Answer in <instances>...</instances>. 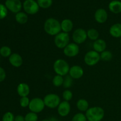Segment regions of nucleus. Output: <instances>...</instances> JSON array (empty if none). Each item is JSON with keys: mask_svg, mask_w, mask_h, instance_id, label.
<instances>
[{"mask_svg": "<svg viewBox=\"0 0 121 121\" xmlns=\"http://www.w3.org/2000/svg\"><path fill=\"white\" fill-rule=\"evenodd\" d=\"M77 108L80 111H87L89 109V103L86 100L83 99H79L77 102Z\"/></svg>", "mask_w": 121, "mask_h": 121, "instance_id": "nucleus-22", "label": "nucleus"}, {"mask_svg": "<svg viewBox=\"0 0 121 121\" xmlns=\"http://www.w3.org/2000/svg\"><path fill=\"white\" fill-rule=\"evenodd\" d=\"M50 121V120H48V119H43V121Z\"/></svg>", "mask_w": 121, "mask_h": 121, "instance_id": "nucleus-37", "label": "nucleus"}, {"mask_svg": "<svg viewBox=\"0 0 121 121\" xmlns=\"http://www.w3.org/2000/svg\"><path fill=\"white\" fill-rule=\"evenodd\" d=\"M14 121H25V118L22 115H17L15 117Z\"/></svg>", "mask_w": 121, "mask_h": 121, "instance_id": "nucleus-36", "label": "nucleus"}, {"mask_svg": "<svg viewBox=\"0 0 121 121\" xmlns=\"http://www.w3.org/2000/svg\"><path fill=\"white\" fill-rule=\"evenodd\" d=\"M106 42L102 39H98L93 43V48L98 53H102L106 49Z\"/></svg>", "mask_w": 121, "mask_h": 121, "instance_id": "nucleus-17", "label": "nucleus"}, {"mask_svg": "<svg viewBox=\"0 0 121 121\" xmlns=\"http://www.w3.org/2000/svg\"><path fill=\"white\" fill-rule=\"evenodd\" d=\"M64 54L67 57H73L79 53V47L76 43H70L64 48Z\"/></svg>", "mask_w": 121, "mask_h": 121, "instance_id": "nucleus-11", "label": "nucleus"}, {"mask_svg": "<svg viewBox=\"0 0 121 121\" xmlns=\"http://www.w3.org/2000/svg\"><path fill=\"white\" fill-rule=\"evenodd\" d=\"M58 113L61 117L68 115L70 111V105L67 101H63L58 106Z\"/></svg>", "mask_w": 121, "mask_h": 121, "instance_id": "nucleus-12", "label": "nucleus"}, {"mask_svg": "<svg viewBox=\"0 0 121 121\" xmlns=\"http://www.w3.org/2000/svg\"><path fill=\"white\" fill-rule=\"evenodd\" d=\"M73 27V24L69 19H65L63 20L61 23V28L63 31L65 33H69L71 31Z\"/></svg>", "mask_w": 121, "mask_h": 121, "instance_id": "nucleus-20", "label": "nucleus"}, {"mask_svg": "<svg viewBox=\"0 0 121 121\" xmlns=\"http://www.w3.org/2000/svg\"><path fill=\"white\" fill-rule=\"evenodd\" d=\"M15 20L20 24H24L28 21V15L23 12H19L15 15Z\"/></svg>", "mask_w": 121, "mask_h": 121, "instance_id": "nucleus-21", "label": "nucleus"}, {"mask_svg": "<svg viewBox=\"0 0 121 121\" xmlns=\"http://www.w3.org/2000/svg\"><path fill=\"white\" fill-rule=\"evenodd\" d=\"M45 106L49 108L54 109L59 106L60 104V99L58 95L53 93L48 94L44 98Z\"/></svg>", "mask_w": 121, "mask_h": 121, "instance_id": "nucleus-5", "label": "nucleus"}, {"mask_svg": "<svg viewBox=\"0 0 121 121\" xmlns=\"http://www.w3.org/2000/svg\"><path fill=\"white\" fill-rule=\"evenodd\" d=\"M54 70L57 75L66 76L68 73H69L70 67L69 64L63 59H58L54 62L53 65Z\"/></svg>", "mask_w": 121, "mask_h": 121, "instance_id": "nucleus-3", "label": "nucleus"}, {"mask_svg": "<svg viewBox=\"0 0 121 121\" xmlns=\"http://www.w3.org/2000/svg\"><path fill=\"white\" fill-rule=\"evenodd\" d=\"M0 54L4 57H8L11 55V50L8 46H2L0 48Z\"/></svg>", "mask_w": 121, "mask_h": 121, "instance_id": "nucleus-25", "label": "nucleus"}, {"mask_svg": "<svg viewBox=\"0 0 121 121\" xmlns=\"http://www.w3.org/2000/svg\"><path fill=\"white\" fill-rule=\"evenodd\" d=\"M83 69L80 66H78V65L73 66L70 69L69 74L73 79H78L82 78L83 75Z\"/></svg>", "mask_w": 121, "mask_h": 121, "instance_id": "nucleus-14", "label": "nucleus"}, {"mask_svg": "<svg viewBox=\"0 0 121 121\" xmlns=\"http://www.w3.org/2000/svg\"><path fill=\"white\" fill-rule=\"evenodd\" d=\"M39 5L34 0H26L23 3V8L26 13L31 15L35 14L39 11Z\"/></svg>", "mask_w": 121, "mask_h": 121, "instance_id": "nucleus-7", "label": "nucleus"}, {"mask_svg": "<svg viewBox=\"0 0 121 121\" xmlns=\"http://www.w3.org/2000/svg\"><path fill=\"white\" fill-rule=\"evenodd\" d=\"M5 7L13 13H18L21 11L22 4L20 0H7Z\"/></svg>", "mask_w": 121, "mask_h": 121, "instance_id": "nucleus-10", "label": "nucleus"}, {"mask_svg": "<svg viewBox=\"0 0 121 121\" xmlns=\"http://www.w3.org/2000/svg\"><path fill=\"white\" fill-rule=\"evenodd\" d=\"M9 61L12 66L15 67H20L23 63L22 57L17 53L12 54L9 57Z\"/></svg>", "mask_w": 121, "mask_h": 121, "instance_id": "nucleus-15", "label": "nucleus"}, {"mask_svg": "<svg viewBox=\"0 0 121 121\" xmlns=\"http://www.w3.org/2000/svg\"><path fill=\"white\" fill-rule=\"evenodd\" d=\"M86 115L82 113H78L76 114L72 118V121H87Z\"/></svg>", "mask_w": 121, "mask_h": 121, "instance_id": "nucleus-30", "label": "nucleus"}, {"mask_svg": "<svg viewBox=\"0 0 121 121\" xmlns=\"http://www.w3.org/2000/svg\"><path fill=\"white\" fill-rule=\"evenodd\" d=\"M25 121H37L38 116L37 113L34 112H30L26 115Z\"/></svg>", "mask_w": 121, "mask_h": 121, "instance_id": "nucleus-28", "label": "nucleus"}, {"mask_svg": "<svg viewBox=\"0 0 121 121\" xmlns=\"http://www.w3.org/2000/svg\"><path fill=\"white\" fill-rule=\"evenodd\" d=\"M109 9L114 14L121 13V2L118 0L111 1L109 4Z\"/></svg>", "mask_w": 121, "mask_h": 121, "instance_id": "nucleus-18", "label": "nucleus"}, {"mask_svg": "<svg viewBox=\"0 0 121 121\" xmlns=\"http://www.w3.org/2000/svg\"><path fill=\"white\" fill-rule=\"evenodd\" d=\"M100 59V55L96 51H90L87 52L85 56V62L90 66L96 65Z\"/></svg>", "mask_w": 121, "mask_h": 121, "instance_id": "nucleus-8", "label": "nucleus"}, {"mask_svg": "<svg viewBox=\"0 0 121 121\" xmlns=\"http://www.w3.org/2000/svg\"><path fill=\"white\" fill-rule=\"evenodd\" d=\"M70 37L68 33H60L56 35L54 38V43L59 48H65L69 43Z\"/></svg>", "mask_w": 121, "mask_h": 121, "instance_id": "nucleus-4", "label": "nucleus"}, {"mask_svg": "<svg viewBox=\"0 0 121 121\" xmlns=\"http://www.w3.org/2000/svg\"><path fill=\"white\" fill-rule=\"evenodd\" d=\"M87 38V32L82 28H78L73 32V40L76 44L83 43Z\"/></svg>", "mask_w": 121, "mask_h": 121, "instance_id": "nucleus-9", "label": "nucleus"}, {"mask_svg": "<svg viewBox=\"0 0 121 121\" xmlns=\"http://www.w3.org/2000/svg\"><path fill=\"white\" fill-rule=\"evenodd\" d=\"M29 109L32 112L39 113L44 109L45 106L44 100L41 98H35L32 99L29 104Z\"/></svg>", "mask_w": 121, "mask_h": 121, "instance_id": "nucleus-6", "label": "nucleus"}, {"mask_svg": "<svg viewBox=\"0 0 121 121\" xmlns=\"http://www.w3.org/2000/svg\"><path fill=\"white\" fill-rule=\"evenodd\" d=\"M37 3L39 7L46 9L50 7L53 3V0H37Z\"/></svg>", "mask_w": 121, "mask_h": 121, "instance_id": "nucleus-24", "label": "nucleus"}, {"mask_svg": "<svg viewBox=\"0 0 121 121\" xmlns=\"http://www.w3.org/2000/svg\"><path fill=\"white\" fill-rule=\"evenodd\" d=\"M109 33L113 37H121V24L117 23L111 26L109 30Z\"/></svg>", "mask_w": 121, "mask_h": 121, "instance_id": "nucleus-19", "label": "nucleus"}, {"mask_svg": "<svg viewBox=\"0 0 121 121\" xmlns=\"http://www.w3.org/2000/svg\"><path fill=\"white\" fill-rule=\"evenodd\" d=\"M64 79L61 76L56 75L54 77L53 79V84L54 86L59 87L63 85Z\"/></svg>", "mask_w": 121, "mask_h": 121, "instance_id": "nucleus-26", "label": "nucleus"}, {"mask_svg": "<svg viewBox=\"0 0 121 121\" xmlns=\"http://www.w3.org/2000/svg\"><path fill=\"white\" fill-rule=\"evenodd\" d=\"M17 93L21 98L27 96L30 93L29 86L24 83L19 84L17 86Z\"/></svg>", "mask_w": 121, "mask_h": 121, "instance_id": "nucleus-16", "label": "nucleus"}, {"mask_svg": "<svg viewBox=\"0 0 121 121\" xmlns=\"http://www.w3.org/2000/svg\"><path fill=\"white\" fill-rule=\"evenodd\" d=\"M30 102V101L29 99L27 96L22 97L20 100V105L22 108H26L28 106H29Z\"/></svg>", "mask_w": 121, "mask_h": 121, "instance_id": "nucleus-34", "label": "nucleus"}, {"mask_svg": "<svg viewBox=\"0 0 121 121\" xmlns=\"http://www.w3.org/2000/svg\"><path fill=\"white\" fill-rule=\"evenodd\" d=\"M95 18L99 23H104L108 19V13L105 9L100 8L96 10L95 14Z\"/></svg>", "mask_w": 121, "mask_h": 121, "instance_id": "nucleus-13", "label": "nucleus"}, {"mask_svg": "<svg viewBox=\"0 0 121 121\" xmlns=\"http://www.w3.org/2000/svg\"><path fill=\"white\" fill-rule=\"evenodd\" d=\"M85 115L88 121H101L105 115V112L102 108L95 106L89 108Z\"/></svg>", "mask_w": 121, "mask_h": 121, "instance_id": "nucleus-2", "label": "nucleus"}, {"mask_svg": "<svg viewBox=\"0 0 121 121\" xmlns=\"http://www.w3.org/2000/svg\"><path fill=\"white\" fill-rule=\"evenodd\" d=\"M8 14V9L5 5L0 4V20L4 19Z\"/></svg>", "mask_w": 121, "mask_h": 121, "instance_id": "nucleus-29", "label": "nucleus"}, {"mask_svg": "<svg viewBox=\"0 0 121 121\" xmlns=\"http://www.w3.org/2000/svg\"><path fill=\"white\" fill-rule=\"evenodd\" d=\"M73 83V80H72V78L70 76H66L65 79H64L63 82V86L65 88H69L70 87Z\"/></svg>", "mask_w": 121, "mask_h": 121, "instance_id": "nucleus-31", "label": "nucleus"}, {"mask_svg": "<svg viewBox=\"0 0 121 121\" xmlns=\"http://www.w3.org/2000/svg\"><path fill=\"white\" fill-rule=\"evenodd\" d=\"M6 78V73L3 68L0 67V82H2Z\"/></svg>", "mask_w": 121, "mask_h": 121, "instance_id": "nucleus-35", "label": "nucleus"}, {"mask_svg": "<svg viewBox=\"0 0 121 121\" xmlns=\"http://www.w3.org/2000/svg\"><path fill=\"white\" fill-rule=\"evenodd\" d=\"M15 117L13 113L10 112H7L2 117V121H14Z\"/></svg>", "mask_w": 121, "mask_h": 121, "instance_id": "nucleus-32", "label": "nucleus"}, {"mask_svg": "<svg viewBox=\"0 0 121 121\" xmlns=\"http://www.w3.org/2000/svg\"><path fill=\"white\" fill-rule=\"evenodd\" d=\"M120 43H121V41H120Z\"/></svg>", "mask_w": 121, "mask_h": 121, "instance_id": "nucleus-38", "label": "nucleus"}, {"mask_svg": "<svg viewBox=\"0 0 121 121\" xmlns=\"http://www.w3.org/2000/svg\"><path fill=\"white\" fill-rule=\"evenodd\" d=\"M44 28L46 33L51 35H56L61 31V24L53 18L47 19L44 23Z\"/></svg>", "mask_w": 121, "mask_h": 121, "instance_id": "nucleus-1", "label": "nucleus"}, {"mask_svg": "<svg viewBox=\"0 0 121 121\" xmlns=\"http://www.w3.org/2000/svg\"><path fill=\"white\" fill-rule=\"evenodd\" d=\"M87 37L89 38L91 40H95L96 41L98 39L99 34V32L96 30L94 29V28H92V29H90L87 31Z\"/></svg>", "mask_w": 121, "mask_h": 121, "instance_id": "nucleus-23", "label": "nucleus"}, {"mask_svg": "<svg viewBox=\"0 0 121 121\" xmlns=\"http://www.w3.org/2000/svg\"><path fill=\"white\" fill-rule=\"evenodd\" d=\"M72 97H73V93L69 90H66L63 93V98L65 101H69L72 99Z\"/></svg>", "mask_w": 121, "mask_h": 121, "instance_id": "nucleus-33", "label": "nucleus"}, {"mask_svg": "<svg viewBox=\"0 0 121 121\" xmlns=\"http://www.w3.org/2000/svg\"><path fill=\"white\" fill-rule=\"evenodd\" d=\"M112 57H113L112 53L109 51H104L102 52L100 54V59L104 61H110L112 59Z\"/></svg>", "mask_w": 121, "mask_h": 121, "instance_id": "nucleus-27", "label": "nucleus"}]
</instances>
